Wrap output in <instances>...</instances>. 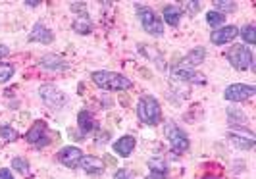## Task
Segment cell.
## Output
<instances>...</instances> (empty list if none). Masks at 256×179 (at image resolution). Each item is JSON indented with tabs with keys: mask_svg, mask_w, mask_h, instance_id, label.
Masks as SVG:
<instances>
[{
	"mask_svg": "<svg viewBox=\"0 0 256 179\" xmlns=\"http://www.w3.org/2000/svg\"><path fill=\"white\" fill-rule=\"evenodd\" d=\"M92 81L96 87L106 90H128L133 87V83L126 76L116 74V72H94Z\"/></svg>",
	"mask_w": 256,
	"mask_h": 179,
	"instance_id": "6da1fadb",
	"label": "cell"
},
{
	"mask_svg": "<svg viewBox=\"0 0 256 179\" xmlns=\"http://www.w3.org/2000/svg\"><path fill=\"white\" fill-rule=\"evenodd\" d=\"M0 137L4 139V141H16L20 135H18V131L10 126H0Z\"/></svg>",
	"mask_w": 256,
	"mask_h": 179,
	"instance_id": "603a6c76",
	"label": "cell"
},
{
	"mask_svg": "<svg viewBox=\"0 0 256 179\" xmlns=\"http://www.w3.org/2000/svg\"><path fill=\"white\" fill-rule=\"evenodd\" d=\"M254 92H256L254 85L233 83V85H230V87L226 89L224 96H226V100H231V102H241V100H246V98H250Z\"/></svg>",
	"mask_w": 256,
	"mask_h": 179,
	"instance_id": "8992f818",
	"label": "cell"
},
{
	"mask_svg": "<svg viewBox=\"0 0 256 179\" xmlns=\"http://www.w3.org/2000/svg\"><path fill=\"white\" fill-rule=\"evenodd\" d=\"M228 60H230V64L235 70L244 72V70H248L252 66V50L246 44H235L228 52Z\"/></svg>",
	"mask_w": 256,
	"mask_h": 179,
	"instance_id": "277c9868",
	"label": "cell"
},
{
	"mask_svg": "<svg viewBox=\"0 0 256 179\" xmlns=\"http://www.w3.org/2000/svg\"><path fill=\"white\" fill-rule=\"evenodd\" d=\"M0 179H14L12 172H10L8 168H4V170H0Z\"/></svg>",
	"mask_w": 256,
	"mask_h": 179,
	"instance_id": "1f68e13d",
	"label": "cell"
},
{
	"mask_svg": "<svg viewBox=\"0 0 256 179\" xmlns=\"http://www.w3.org/2000/svg\"><path fill=\"white\" fill-rule=\"evenodd\" d=\"M114 179H135V178L129 174L128 170H118L114 174Z\"/></svg>",
	"mask_w": 256,
	"mask_h": 179,
	"instance_id": "f1b7e54d",
	"label": "cell"
},
{
	"mask_svg": "<svg viewBox=\"0 0 256 179\" xmlns=\"http://www.w3.org/2000/svg\"><path fill=\"white\" fill-rule=\"evenodd\" d=\"M79 166L83 168V172H87L90 176H98V174L104 172L102 160H98L96 156H83L81 162H79Z\"/></svg>",
	"mask_w": 256,
	"mask_h": 179,
	"instance_id": "5bb4252c",
	"label": "cell"
},
{
	"mask_svg": "<svg viewBox=\"0 0 256 179\" xmlns=\"http://www.w3.org/2000/svg\"><path fill=\"white\" fill-rule=\"evenodd\" d=\"M29 40L31 42H40V44H50L54 40V33L44 24H35L33 31L29 33Z\"/></svg>",
	"mask_w": 256,
	"mask_h": 179,
	"instance_id": "7c38bea8",
	"label": "cell"
},
{
	"mask_svg": "<svg viewBox=\"0 0 256 179\" xmlns=\"http://www.w3.org/2000/svg\"><path fill=\"white\" fill-rule=\"evenodd\" d=\"M81 158H83V152H81V148H77V146H66V148H62V150L58 152V160H60V164H64L66 168H77L79 162H81Z\"/></svg>",
	"mask_w": 256,
	"mask_h": 179,
	"instance_id": "9c48e42d",
	"label": "cell"
},
{
	"mask_svg": "<svg viewBox=\"0 0 256 179\" xmlns=\"http://www.w3.org/2000/svg\"><path fill=\"white\" fill-rule=\"evenodd\" d=\"M148 168H150L152 172H162V174H166L168 172L166 162H164L162 158H152V160H148Z\"/></svg>",
	"mask_w": 256,
	"mask_h": 179,
	"instance_id": "d4e9b609",
	"label": "cell"
},
{
	"mask_svg": "<svg viewBox=\"0 0 256 179\" xmlns=\"http://www.w3.org/2000/svg\"><path fill=\"white\" fill-rule=\"evenodd\" d=\"M204 56H206V50L202 48V46H198V48H192L183 60L180 62V66L178 68H189V70H192L194 66L202 64L204 62Z\"/></svg>",
	"mask_w": 256,
	"mask_h": 179,
	"instance_id": "4fadbf2b",
	"label": "cell"
},
{
	"mask_svg": "<svg viewBox=\"0 0 256 179\" xmlns=\"http://www.w3.org/2000/svg\"><path fill=\"white\" fill-rule=\"evenodd\" d=\"M237 35H239V27L226 26V27H222V29H216V31L210 35V40H212L214 44H226V42H231Z\"/></svg>",
	"mask_w": 256,
	"mask_h": 179,
	"instance_id": "8fae6325",
	"label": "cell"
},
{
	"mask_svg": "<svg viewBox=\"0 0 256 179\" xmlns=\"http://www.w3.org/2000/svg\"><path fill=\"white\" fill-rule=\"evenodd\" d=\"M40 66L46 68V70H66L68 62H66L62 56H58V54H44L40 58Z\"/></svg>",
	"mask_w": 256,
	"mask_h": 179,
	"instance_id": "2e32d148",
	"label": "cell"
},
{
	"mask_svg": "<svg viewBox=\"0 0 256 179\" xmlns=\"http://www.w3.org/2000/svg\"><path fill=\"white\" fill-rule=\"evenodd\" d=\"M202 179H216V178H210V176H206V178H202Z\"/></svg>",
	"mask_w": 256,
	"mask_h": 179,
	"instance_id": "d590c367",
	"label": "cell"
},
{
	"mask_svg": "<svg viewBox=\"0 0 256 179\" xmlns=\"http://www.w3.org/2000/svg\"><path fill=\"white\" fill-rule=\"evenodd\" d=\"M166 135H168L170 144H172V150L176 154L185 152V150L189 148V139H187V135H185L176 124H168Z\"/></svg>",
	"mask_w": 256,
	"mask_h": 179,
	"instance_id": "5b68a950",
	"label": "cell"
},
{
	"mask_svg": "<svg viewBox=\"0 0 256 179\" xmlns=\"http://www.w3.org/2000/svg\"><path fill=\"white\" fill-rule=\"evenodd\" d=\"M74 31H76V33H79V35H87V33H90V31H92V26H90L89 20L79 18V20H76V22H74Z\"/></svg>",
	"mask_w": 256,
	"mask_h": 179,
	"instance_id": "ffe728a7",
	"label": "cell"
},
{
	"mask_svg": "<svg viewBox=\"0 0 256 179\" xmlns=\"http://www.w3.org/2000/svg\"><path fill=\"white\" fill-rule=\"evenodd\" d=\"M241 37L246 44H254L256 42V27L252 24H248V26H244L241 29Z\"/></svg>",
	"mask_w": 256,
	"mask_h": 179,
	"instance_id": "44dd1931",
	"label": "cell"
},
{
	"mask_svg": "<svg viewBox=\"0 0 256 179\" xmlns=\"http://www.w3.org/2000/svg\"><path fill=\"white\" fill-rule=\"evenodd\" d=\"M77 124H79V129H81L83 135L92 133V131L96 129V122L92 120L90 112H87V110H81V112H79V116H77Z\"/></svg>",
	"mask_w": 256,
	"mask_h": 179,
	"instance_id": "e0dca14e",
	"label": "cell"
},
{
	"mask_svg": "<svg viewBox=\"0 0 256 179\" xmlns=\"http://www.w3.org/2000/svg\"><path fill=\"white\" fill-rule=\"evenodd\" d=\"M228 114H230V122H237V120H239V122H243V124L246 122V118L243 116V112H237V110H230Z\"/></svg>",
	"mask_w": 256,
	"mask_h": 179,
	"instance_id": "83f0119b",
	"label": "cell"
},
{
	"mask_svg": "<svg viewBox=\"0 0 256 179\" xmlns=\"http://www.w3.org/2000/svg\"><path fill=\"white\" fill-rule=\"evenodd\" d=\"M38 94H40L42 102L46 104V106H50V108H62L66 104L64 92H60L54 85H42L40 90H38Z\"/></svg>",
	"mask_w": 256,
	"mask_h": 179,
	"instance_id": "52a82bcc",
	"label": "cell"
},
{
	"mask_svg": "<svg viewBox=\"0 0 256 179\" xmlns=\"http://www.w3.org/2000/svg\"><path fill=\"white\" fill-rule=\"evenodd\" d=\"M26 139L35 146H46L50 141L48 135H46V124L44 122H35L33 128L27 131Z\"/></svg>",
	"mask_w": 256,
	"mask_h": 179,
	"instance_id": "ba28073f",
	"label": "cell"
},
{
	"mask_svg": "<svg viewBox=\"0 0 256 179\" xmlns=\"http://www.w3.org/2000/svg\"><path fill=\"white\" fill-rule=\"evenodd\" d=\"M12 166H14V170H18V172L24 174V176H29V172H31V168H29V164H27L24 158H14Z\"/></svg>",
	"mask_w": 256,
	"mask_h": 179,
	"instance_id": "cb8c5ba5",
	"label": "cell"
},
{
	"mask_svg": "<svg viewBox=\"0 0 256 179\" xmlns=\"http://www.w3.org/2000/svg\"><path fill=\"white\" fill-rule=\"evenodd\" d=\"M185 6H187L189 14H196L200 10V2H185Z\"/></svg>",
	"mask_w": 256,
	"mask_h": 179,
	"instance_id": "f546056e",
	"label": "cell"
},
{
	"mask_svg": "<svg viewBox=\"0 0 256 179\" xmlns=\"http://www.w3.org/2000/svg\"><path fill=\"white\" fill-rule=\"evenodd\" d=\"M214 6H216V10H214V12H224V10H226V12H233V10H235V8H237V2H214Z\"/></svg>",
	"mask_w": 256,
	"mask_h": 179,
	"instance_id": "4316f807",
	"label": "cell"
},
{
	"mask_svg": "<svg viewBox=\"0 0 256 179\" xmlns=\"http://www.w3.org/2000/svg\"><path fill=\"white\" fill-rule=\"evenodd\" d=\"M230 141L239 146V148H244V150H250L254 146V139H244V137H239L237 133H230Z\"/></svg>",
	"mask_w": 256,
	"mask_h": 179,
	"instance_id": "d6986e66",
	"label": "cell"
},
{
	"mask_svg": "<svg viewBox=\"0 0 256 179\" xmlns=\"http://www.w3.org/2000/svg\"><path fill=\"white\" fill-rule=\"evenodd\" d=\"M137 116L146 126H158L162 120V110H160L158 100L154 96H142L137 104Z\"/></svg>",
	"mask_w": 256,
	"mask_h": 179,
	"instance_id": "7a4b0ae2",
	"label": "cell"
},
{
	"mask_svg": "<svg viewBox=\"0 0 256 179\" xmlns=\"http://www.w3.org/2000/svg\"><path fill=\"white\" fill-rule=\"evenodd\" d=\"M146 179H166V174H162V172H152V170H150V176H146Z\"/></svg>",
	"mask_w": 256,
	"mask_h": 179,
	"instance_id": "4dcf8cb0",
	"label": "cell"
},
{
	"mask_svg": "<svg viewBox=\"0 0 256 179\" xmlns=\"http://www.w3.org/2000/svg\"><path fill=\"white\" fill-rule=\"evenodd\" d=\"M72 10H74V12H85V4H83V2L72 4Z\"/></svg>",
	"mask_w": 256,
	"mask_h": 179,
	"instance_id": "d6a6232c",
	"label": "cell"
},
{
	"mask_svg": "<svg viewBox=\"0 0 256 179\" xmlns=\"http://www.w3.org/2000/svg\"><path fill=\"white\" fill-rule=\"evenodd\" d=\"M226 22V18H224V14H220V12H208L206 14V24L210 27H218L222 26Z\"/></svg>",
	"mask_w": 256,
	"mask_h": 179,
	"instance_id": "7402d4cb",
	"label": "cell"
},
{
	"mask_svg": "<svg viewBox=\"0 0 256 179\" xmlns=\"http://www.w3.org/2000/svg\"><path fill=\"white\" fill-rule=\"evenodd\" d=\"M137 14H139V20H141L142 29L148 33V35H154V37H162L164 35V24L158 20V16L154 14V10H150L148 6H137Z\"/></svg>",
	"mask_w": 256,
	"mask_h": 179,
	"instance_id": "3957f363",
	"label": "cell"
},
{
	"mask_svg": "<svg viewBox=\"0 0 256 179\" xmlns=\"http://www.w3.org/2000/svg\"><path fill=\"white\" fill-rule=\"evenodd\" d=\"M172 76L180 81H185V83H198V85H204L206 77L194 70H189V68H174L172 70Z\"/></svg>",
	"mask_w": 256,
	"mask_h": 179,
	"instance_id": "30bf717a",
	"label": "cell"
},
{
	"mask_svg": "<svg viewBox=\"0 0 256 179\" xmlns=\"http://www.w3.org/2000/svg\"><path fill=\"white\" fill-rule=\"evenodd\" d=\"M12 76H14V66L0 62V83H6Z\"/></svg>",
	"mask_w": 256,
	"mask_h": 179,
	"instance_id": "484cf974",
	"label": "cell"
},
{
	"mask_svg": "<svg viewBox=\"0 0 256 179\" xmlns=\"http://www.w3.org/2000/svg\"><path fill=\"white\" fill-rule=\"evenodd\" d=\"M133 148H135V139H133L131 135H124V137H120V139L114 142V150L120 154V156H124V158L133 152Z\"/></svg>",
	"mask_w": 256,
	"mask_h": 179,
	"instance_id": "9a60e30c",
	"label": "cell"
},
{
	"mask_svg": "<svg viewBox=\"0 0 256 179\" xmlns=\"http://www.w3.org/2000/svg\"><path fill=\"white\" fill-rule=\"evenodd\" d=\"M26 6H31V8H35V6H38V2H26Z\"/></svg>",
	"mask_w": 256,
	"mask_h": 179,
	"instance_id": "e575fe53",
	"label": "cell"
},
{
	"mask_svg": "<svg viewBox=\"0 0 256 179\" xmlns=\"http://www.w3.org/2000/svg\"><path fill=\"white\" fill-rule=\"evenodd\" d=\"M6 54H10V48H8V46H4V44H0V58H2V56H6Z\"/></svg>",
	"mask_w": 256,
	"mask_h": 179,
	"instance_id": "836d02e7",
	"label": "cell"
},
{
	"mask_svg": "<svg viewBox=\"0 0 256 179\" xmlns=\"http://www.w3.org/2000/svg\"><path fill=\"white\" fill-rule=\"evenodd\" d=\"M181 18V8L176 4H168L164 8V22H168L170 26H178Z\"/></svg>",
	"mask_w": 256,
	"mask_h": 179,
	"instance_id": "ac0fdd59",
	"label": "cell"
}]
</instances>
